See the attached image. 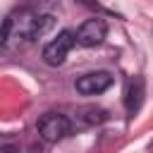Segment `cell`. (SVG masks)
<instances>
[{
  "label": "cell",
  "mask_w": 153,
  "mask_h": 153,
  "mask_svg": "<svg viewBox=\"0 0 153 153\" xmlns=\"http://www.w3.org/2000/svg\"><path fill=\"white\" fill-rule=\"evenodd\" d=\"M36 129H38V136L45 143H57V141H62L72 134V122L60 112H45L38 120Z\"/></svg>",
  "instance_id": "obj_2"
},
{
  "label": "cell",
  "mask_w": 153,
  "mask_h": 153,
  "mask_svg": "<svg viewBox=\"0 0 153 153\" xmlns=\"http://www.w3.org/2000/svg\"><path fill=\"white\" fill-rule=\"evenodd\" d=\"M105 36H108V24H105L100 17L86 19V22L76 29V33H74L76 43H79V45H86V48L100 45V43L105 41Z\"/></svg>",
  "instance_id": "obj_4"
},
{
  "label": "cell",
  "mask_w": 153,
  "mask_h": 153,
  "mask_svg": "<svg viewBox=\"0 0 153 153\" xmlns=\"http://www.w3.org/2000/svg\"><path fill=\"white\" fill-rule=\"evenodd\" d=\"M7 38H10V22L5 19V22H2V26H0V48L7 43Z\"/></svg>",
  "instance_id": "obj_7"
},
{
  "label": "cell",
  "mask_w": 153,
  "mask_h": 153,
  "mask_svg": "<svg viewBox=\"0 0 153 153\" xmlns=\"http://www.w3.org/2000/svg\"><path fill=\"white\" fill-rule=\"evenodd\" d=\"M7 22H10V38H24V41H36L53 29L50 14H36L29 10L14 12L12 17H7Z\"/></svg>",
  "instance_id": "obj_1"
},
{
  "label": "cell",
  "mask_w": 153,
  "mask_h": 153,
  "mask_svg": "<svg viewBox=\"0 0 153 153\" xmlns=\"http://www.w3.org/2000/svg\"><path fill=\"white\" fill-rule=\"evenodd\" d=\"M143 96H146V84L141 76H129L124 84V110L129 117H134L141 105H143Z\"/></svg>",
  "instance_id": "obj_6"
},
{
  "label": "cell",
  "mask_w": 153,
  "mask_h": 153,
  "mask_svg": "<svg viewBox=\"0 0 153 153\" xmlns=\"http://www.w3.org/2000/svg\"><path fill=\"white\" fill-rule=\"evenodd\" d=\"M112 81H115V76L110 72H105V69L88 72V74H84V76L76 79V91L84 93V96H98V93L108 91L112 86Z\"/></svg>",
  "instance_id": "obj_5"
},
{
  "label": "cell",
  "mask_w": 153,
  "mask_h": 153,
  "mask_svg": "<svg viewBox=\"0 0 153 153\" xmlns=\"http://www.w3.org/2000/svg\"><path fill=\"white\" fill-rule=\"evenodd\" d=\"M74 43H76L74 31H67V29L60 31L57 38H53V41L43 48V62L50 65V67H60V65L67 60V55H69V50L74 48Z\"/></svg>",
  "instance_id": "obj_3"
}]
</instances>
